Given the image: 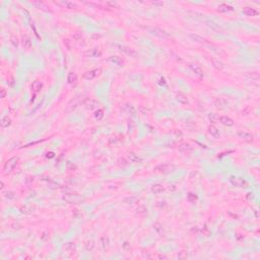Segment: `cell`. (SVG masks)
<instances>
[{
	"mask_svg": "<svg viewBox=\"0 0 260 260\" xmlns=\"http://www.w3.org/2000/svg\"><path fill=\"white\" fill-rule=\"evenodd\" d=\"M189 68L194 72V74L197 76V77H199V78L203 77V75H204L203 70H202V68L198 64H196V63H190V64H189Z\"/></svg>",
	"mask_w": 260,
	"mask_h": 260,
	"instance_id": "cell-10",
	"label": "cell"
},
{
	"mask_svg": "<svg viewBox=\"0 0 260 260\" xmlns=\"http://www.w3.org/2000/svg\"><path fill=\"white\" fill-rule=\"evenodd\" d=\"M67 81H68V83L71 84V86H75V84L77 83V75H76V73H74V72H70L67 76Z\"/></svg>",
	"mask_w": 260,
	"mask_h": 260,
	"instance_id": "cell-22",
	"label": "cell"
},
{
	"mask_svg": "<svg viewBox=\"0 0 260 260\" xmlns=\"http://www.w3.org/2000/svg\"><path fill=\"white\" fill-rule=\"evenodd\" d=\"M228 105H229V103L226 99L218 98L214 100V106H216L218 109H225V108H227Z\"/></svg>",
	"mask_w": 260,
	"mask_h": 260,
	"instance_id": "cell-12",
	"label": "cell"
},
{
	"mask_svg": "<svg viewBox=\"0 0 260 260\" xmlns=\"http://www.w3.org/2000/svg\"><path fill=\"white\" fill-rule=\"evenodd\" d=\"M90 55L92 57H95V58H97V57H100L101 55H102V51L99 50L98 48H95V49H92V50L90 51Z\"/></svg>",
	"mask_w": 260,
	"mask_h": 260,
	"instance_id": "cell-33",
	"label": "cell"
},
{
	"mask_svg": "<svg viewBox=\"0 0 260 260\" xmlns=\"http://www.w3.org/2000/svg\"><path fill=\"white\" fill-rule=\"evenodd\" d=\"M178 148H179V152H184V154H188V152H192V149H193V147L189 143H182V144H180Z\"/></svg>",
	"mask_w": 260,
	"mask_h": 260,
	"instance_id": "cell-20",
	"label": "cell"
},
{
	"mask_svg": "<svg viewBox=\"0 0 260 260\" xmlns=\"http://www.w3.org/2000/svg\"><path fill=\"white\" fill-rule=\"evenodd\" d=\"M144 30H145L149 35L156 37V38H159V39H163V40H165V39L170 38L169 33H167L166 31L163 30V29L158 28V26H146V28H144Z\"/></svg>",
	"mask_w": 260,
	"mask_h": 260,
	"instance_id": "cell-1",
	"label": "cell"
},
{
	"mask_svg": "<svg viewBox=\"0 0 260 260\" xmlns=\"http://www.w3.org/2000/svg\"><path fill=\"white\" fill-rule=\"evenodd\" d=\"M106 4L108 6H110V8H114V7L118 8V3H117V2H115V1H109V2H107Z\"/></svg>",
	"mask_w": 260,
	"mask_h": 260,
	"instance_id": "cell-42",
	"label": "cell"
},
{
	"mask_svg": "<svg viewBox=\"0 0 260 260\" xmlns=\"http://www.w3.org/2000/svg\"><path fill=\"white\" fill-rule=\"evenodd\" d=\"M173 167H171L170 165H159V166L154 167V170L156 171V172H160V173H166L169 172L170 169H172Z\"/></svg>",
	"mask_w": 260,
	"mask_h": 260,
	"instance_id": "cell-19",
	"label": "cell"
},
{
	"mask_svg": "<svg viewBox=\"0 0 260 260\" xmlns=\"http://www.w3.org/2000/svg\"><path fill=\"white\" fill-rule=\"evenodd\" d=\"M42 88H43V83L41 81H39V80H36V81H34V83H33V86H32L33 92H35V95L38 94V92H40L41 90H42Z\"/></svg>",
	"mask_w": 260,
	"mask_h": 260,
	"instance_id": "cell-27",
	"label": "cell"
},
{
	"mask_svg": "<svg viewBox=\"0 0 260 260\" xmlns=\"http://www.w3.org/2000/svg\"><path fill=\"white\" fill-rule=\"evenodd\" d=\"M17 163H18V158H16V156H13V158L9 159V160L5 163V165H4V168H3L4 174H9V173H11L12 171H13V169L16 167Z\"/></svg>",
	"mask_w": 260,
	"mask_h": 260,
	"instance_id": "cell-3",
	"label": "cell"
},
{
	"mask_svg": "<svg viewBox=\"0 0 260 260\" xmlns=\"http://www.w3.org/2000/svg\"><path fill=\"white\" fill-rule=\"evenodd\" d=\"M101 72H102V70L101 69L88 70V71H86V73L83 74V77L86 78V79H88V80H92V79H94V78H96L97 76L100 75Z\"/></svg>",
	"mask_w": 260,
	"mask_h": 260,
	"instance_id": "cell-9",
	"label": "cell"
},
{
	"mask_svg": "<svg viewBox=\"0 0 260 260\" xmlns=\"http://www.w3.org/2000/svg\"><path fill=\"white\" fill-rule=\"evenodd\" d=\"M84 106L88 110L92 111V110H96L99 106V103L97 102L96 100H92V99H88V100L84 102Z\"/></svg>",
	"mask_w": 260,
	"mask_h": 260,
	"instance_id": "cell-11",
	"label": "cell"
},
{
	"mask_svg": "<svg viewBox=\"0 0 260 260\" xmlns=\"http://www.w3.org/2000/svg\"><path fill=\"white\" fill-rule=\"evenodd\" d=\"M4 197L8 198V199H14L16 197V194L13 192V191H7V192H4Z\"/></svg>",
	"mask_w": 260,
	"mask_h": 260,
	"instance_id": "cell-38",
	"label": "cell"
},
{
	"mask_svg": "<svg viewBox=\"0 0 260 260\" xmlns=\"http://www.w3.org/2000/svg\"><path fill=\"white\" fill-rule=\"evenodd\" d=\"M208 118H209V120H211L212 122H214L216 120H218V117L216 116V114H209L208 115Z\"/></svg>",
	"mask_w": 260,
	"mask_h": 260,
	"instance_id": "cell-45",
	"label": "cell"
},
{
	"mask_svg": "<svg viewBox=\"0 0 260 260\" xmlns=\"http://www.w3.org/2000/svg\"><path fill=\"white\" fill-rule=\"evenodd\" d=\"M22 46L24 49H31L32 48V40L29 36H24L22 37Z\"/></svg>",
	"mask_w": 260,
	"mask_h": 260,
	"instance_id": "cell-26",
	"label": "cell"
},
{
	"mask_svg": "<svg viewBox=\"0 0 260 260\" xmlns=\"http://www.w3.org/2000/svg\"><path fill=\"white\" fill-rule=\"evenodd\" d=\"M230 182L233 184V186L238 187V188H243V187H246L247 185H248L245 180H243V179H241V178H237V177H235V176L230 177Z\"/></svg>",
	"mask_w": 260,
	"mask_h": 260,
	"instance_id": "cell-5",
	"label": "cell"
},
{
	"mask_svg": "<svg viewBox=\"0 0 260 260\" xmlns=\"http://www.w3.org/2000/svg\"><path fill=\"white\" fill-rule=\"evenodd\" d=\"M202 233H203L204 235H205V236H209L210 235V232H209V230H208L207 228H206V226H204V228H203V230H202Z\"/></svg>",
	"mask_w": 260,
	"mask_h": 260,
	"instance_id": "cell-47",
	"label": "cell"
},
{
	"mask_svg": "<svg viewBox=\"0 0 260 260\" xmlns=\"http://www.w3.org/2000/svg\"><path fill=\"white\" fill-rule=\"evenodd\" d=\"M165 190V188L163 187V185L161 184H154V186L152 187V192L154 193V194H160L163 191Z\"/></svg>",
	"mask_w": 260,
	"mask_h": 260,
	"instance_id": "cell-30",
	"label": "cell"
},
{
	"mask_svg": "<svg viewBox=\"0 0 260 260\" xmlns=\"http://www.w3.org/2000/svg\"><path fill=\"white\" fill-rule=\"evenodd\" d=\"M205 24L210 29V30L213 31V32H216V33H225L224 28H222L220 24H218L216 22H212V20H206Z\"/></svg>",
	"mask_w": 260,
	"mask_h": 260,
	"instance_id": "cell-8",
	"label": "cell"
},
{
	"mask_svg": "<svg viewBox=\"0 0 260 260\" xmlns=\"http://www.w3.org/2000/svg\"><path fill=\"white\" fill-rule=\"evenodd\" d=\"M250 110H251V107L250 106H247L246 107V109H245V110H243V115H248L249 114V112H250Z\"/></svg>",
	"mask_w": 260,
	"mask_h": 260,
	"instance_id": "cell-48",
	"label": "cell"
},
{
	"mask_svg": "<svg viewBox=\"0 0 260 260\" xmlns=\"http://www.w3.org/2000/svg\"><path fill=\"white\" fill-rule=\"evenodd\" d=\"M159 258H161V259H167V256H165V255H159Z\"/></svg>",
	"mask_w": 260,
	"mask_h": 260,
	"instance_id": "cell-53",
	"label": "cell"
},
{
	"mask_svg": "<svg viewBox=\"0 0 260 260\" xmlns=\"http://www.w3.org/2000/svg\"><path fill=\"white\" fill-rule=\"evenodd\" d=\"M94 116H95V118H96L97 120H102L103 117H104V111H103V110L96 111V112H95V114H94Z\"/></svg>",
	"mask_w": 260,
	"mask_h": 260,
	"instance_id": "cell-36",
	"label": "cell"
},
{
	"mask_svg": "<svg viewBox=\"0 0 260 260\" xmlns=\"http://www.w3.org/2000/svg\"><path fill=\"white\" fill-rule=\"evenodd\" d=\"M210 61H211L212 65H213V67L216 68V69H218V70H222L224 69L225 65H224V63L220 60V59H216V58L211 57V58H210Z\"/></svg>",
	"mask_w": 260,
	"mask_h": 260,
	"instance_id": "cell-18",
	"label": "cell"
},
{
	"mask_svg": "<svg viewBox=\"0 0 260 260\" xmlns=\"http://www.w3.org/2000/svg\"><path fill=\"white\" fill-rule=\"evenodd\" d=\"M196 200H197V196H196L195 194H192V193H190V194L188 195V201L195 202Z\"/></svg>",
	"mask_w": 260,
	"mask_h": 260,
	"instance_id": "cell-41",
	"label": "cell"
},
{
	"mask_svg": "<svg viewBox=\"0 0 260 260\" xmlns=\"http://www.w3.org/2000/svg\"><path fill=\"white\" fill-rule=\"evenodd\" d=\"M11 228L13 229V230H19V229L22 228V225L18 224V222H14V224L11 225Z\"/></svg>",
	"mask_w": 260,
	"mask_h": 260,
	"instance_id": "cell-44",
	"label": "cell"
},
{
	"mask_svg": "<svg viewBox=\"0 0 260 260\" xmlns=\"http://www.w3.org/2000/svg\"><path fill=\"white\" fill-rule=\"evenodd\" d=\"M94 247H95V243L92 240H88L86 242V249L88 251H92Z\"/></svg>",
	"mask_w": 260,
	"mask_h": 260,
	"instance_id": "cell-34",
	"label": "cell"
},
{
	"mask_svg": "<svg viewBox=\"0 0 260 260\" xmlns=\"http://www.w3.org/2000/svg\"><path fill=\"white\" fill-rule=\"evenodd\" d=\"M115 47L116 48H118L119 51H121V52H123L124 54L128 55V56L132 57V58H136L137 57V52H136L134 49L132 48H129V47H126V46H121V45H115Z\"/></svg>",
	"mask_w": 260,
	"mask_h": 260,
	"instance_id": "cell-4",
	"label": "cell"
},
{
	"mask_svg": "<svg viewBox=\"0 0 260 260\" xmlns=\"http://www.w3.org/2000/svg\"><path fill=\"white\" fill-rule=\"evenodd\" d=\"M10 43L12 44V46L14 47V48H17L18 47V39L16 36H13L12 35L11 37H10Z\"/></svg>",
	"mask_w": 260,
	"mask_h": 260,
	"instance_id": "cell-37",
	"label": "cell"
},
{
	"mask_svg": "<svg viewBox=\"0 0 260 260\" xmlns=\"http://www.w3.org/2000/svg\"><path fill=\"white\" fill-rule=\"evenodd\" d=\"M63 249H64V251L66 253H68V254H74L76 252V246L74 243H66L64 247H63Z\"/></svg>",
	"mask_w": 260,
	"mask_h": 260,
	"instance_id": "cell-16",
	"label": "cell"
},
{
	"mask_svg": "<svg viewBox=\"0 0 260 260\" xmlns=\"http://www.w3.org/2000/svg\"><path fill=\"white\" fill-rule=\"evenodd\" d=\"M41 239H42V240H44V241L48 240V239H49V232H48V231H44V232H43V234L41 235Z\"/></svg>",
	"mask_w": 260,
	"mask_h": 260,
	"instance_id": "cell-40",
	"label": "cell"
},
{
	"mask_svg": "<svg viewBox=\"0 0 260 260\" xmlns=\"http://www.w3.org/2000/svg\"><path fill=\"white\" fill-rule=\"evenodd\" d=\"M46 156L48 159H52V158H54L55 156V154L53 152H47V154H46Z\"/></svg>",
	"mask_w": 260,
	"mask_h": 260,
	"instance_id": "cell-49",
	"label": "cell"
},
{
	"mask_svg": "<svg viewBox=\"0 0 260 260\" xmlns=\"http://www.w3.org/2000/svg\"><path fill=\"white\" fill-rule=\"evenodd\" d=\"M0 188H1V189H3V188H4V183L2 182V181H1V187H0Z\"/></svg>",
	"mask_w": 260,
	"mask_h": 260,
	"instance_id": "cell-54",
	"label": "cell"
},
{
	"mask_svg": "<svg viewBox=\"0 0 260 260\" xmlns=\"http://www.w3.org/2000/svg\"><path fill=\"white\" fill-rule=\"evenodd\" d=\"M0 92H1V96H0V98H1V99L5 98V96H6V90H4V88H1V90H0Z\"/></svg>",
	"mask_w": 260,
	"mask_h": 260,
	"instance_id": "cell-51",
	"label": "cell"
},
{
	"mask_svg": "<svg viewBox=\"0 0 260 260\" xmlns=\"http://www.w3.org/2000/svg\"><path fill=\"white\" fill-rule=\"evenodd\" d=\"M0 125H1V127H3V128H7V127H9L10 125H11V119H10L8 116L2 117L1 120H0Z\"/></svg>",
	"mask_w": 260,
	"mask_h": 260,
	"instance_id": "cell-23",
	"label": "cell"
},
{
	"mask_svg": "<svg viewBox=\"0 0 260 260\" xmlns=\"http://www.w3.org/2000/svg\"><path fill=\"white\" fill-rule=\"evenodd\" d=\"M177 100L179 101V102L181 103V104H188L189 101L188 99H187V97L185 96L184 94H182V92H179L178 95H177Z\"/></svg>",
	"mask_w": 260,
	"mask_h": 260,
	"instance_id": "cell-31",
	"label": "cell"
},
{
	"mask_svg": "<svg viewBox=\"0 0 260 260\" xmlns=\"http://www.w3.org/2000/svg\"><path fill=\"white\" fill-rule=\"evenodd\" d=\"M174 133L176 134L177 136H182L183 135L182 131H181V130H179V129H175L174 130Z\"/></svg>",
	"mask_w": 260,
	"mask_h": 260,
	"instance_id": "cell-50",
	"label": "cell"
},
{
	"mask_svg": "<svg viewBox=\"0 0 260 260\" xmlns=\"http://www.w3.org/2000/svg\"><path fill=\"white\" fill-rule=\"evenodd\" d=\"M73 38L75 39L76 41H79L80 39H81V35H80V34H77V33H76V34L73 36Z\"/></svg>",
	"mask_w": 260,
	"mask_h": 260,
	"instance_id": "cell-52",
	"label": "cell"
},
{
	"mask_svg": "<svg viewBox=\"0 0 260 260\" xmlns=\"http://www.w3.org/2000/svg\"><path fill=\"white\" fill-rule=\"evenodd\" d=\"M154 231L158 233H161L163 231V227L160 222H156V224L154 225Z\"/></svg>",
	"mask_w": 260,
	"mask_h": 260,
	"instance_id": "cell-39",
	"label": "cell"
},
{
	"mask_svg": "<svg viewBox=\"0 0 260 260\" xmlns=\"http://www.w3.org/2000/svg\"><path fill=\"white\" fill-rule=\"evenodd\" d=\"M128 112L132 115V116H135V113H136L135 112V109H134V107L131 106V105H130V106H128Z\"/></svg>",
	"mask_w": 260,
	"mask_h": 260,
	"instance_id": "cell-43",
	"label": "cell"
},
{
	"mask_svg": "<svg viewBox=\"0 0 260 260\" xmlns=\"http://www.w3.org/2000/svg\"><path fill=\"white\" fill-rule=\"evenodd\" d=\"M136 211H137V214L138 216H145L146 214H147V208L144 207V206H139V207L136 209Z\"/></svg>",
	"mask_w": 260,
	"mask_h": 260,
	"instance_id": "cell-32",
	"label": "cell"
},
{
	"mask_svg": "<svg viewBox=\"0 0 260 260\" xmlns=\"http://www.w3.org/2000/svg\"><path fill=\"white\" fill-rule=\"evenodd\" d=\"M59 4L62 5L63 7L68 8V9H75V8H77V5L74 2H71V1H62Z\"/></svg>",
	"mask_w": 260,
	"mask_h": 260,
	"instance_id": "cell-28",
	"label": "cell"
},
{
	"mask_svg": "<svg viewBox=\"0 0 260 260\" xmlns=\"http://www.w3.org/2000/svg\"><path fill=\"white\" fill-rule=\"evenodd\" d=\"M207 131H208V133H209L210 135L212 136V137L220 138V131H218V129L216 128V126H213V125H210V126H208Z\"/></svg>",
	"mask_w": 260,
	"mask_h": 260,
	"instance_id": "cell-21",
	"label": "cell"
},
{
	"mask_svg": "<svg viewBox=\"0 0 260 260\" xmlns=\"http://www.w3.org/2000/svg\"><path fill=\"white\" fill-rule=\"evenodd\" d=\"M111 63L115 65H118V66H123L124 64V59L122 57H119V56H110L108 59Z\"/></svg>",
	"mask_w": 260,
	"mask_h": 260,
	"instance_id": "cell-13",
	"label": "cell"
},
{
	"mask_svg": "<svg viewBox=\"0 0 260 260\" xmlns=\"http://www.w3.org/2000/svg\"><path fill=\"white\" fill-rule=\"evenodd\" d=\"M237 135H238V137L240 138V139L244 140V141L246 142H251L253 140V138H254V136L252 135L251 133H249V132L247 131H244V130H240V131L237 132Z\"/></svg>",
	"mask_w": 260,
	"mask_h": 260,
	"instance_id": "cell-7",
	"label": "cell"
},
{
	"mask_svg": "<svg viewBox=\"0 0 260 260\" xmlns=\"http://www.w3.org/2000/svg\"><path fill=\"white\" fill-rule=\"evenodd\" d=\"M243 13L246 14L247 16H257L259 14V12L257 11L255 8H252V7L247 6V7L243 8Z\"/></svg>",
	"mask_w": 260,
	"mask_h": 260,
	"instance_id": "cell-15",
	"label": "cell"
},
{
	"mask_svg": "<svg viewBox=\"0 0 260 260\" xmlns=\"http://www.w3.org/2000/svg\"><path fill=\"white\" fill-rule=\"evenodd\" d=\"M81 103V100H80L79 98H74L73 100L71 101V102L69 103V104L67 105V107H66V113H71L73 112L74 110H75L76 108L78 107V105Z\"/></svg>",
	"mask_w": 260,
	"mask_h": 260,
	"instance_id": "cell-6",
	"label": "cell"
},
{
	"mask_svg": "<svg viewBox=\"0 0 260 260\" xmlns=\"http://www.w3.org/2000/svg\"><path fill=\"white\" fill-rule=\"evenodd\" d=\"M123 201H124V203L126 204H135L137 203L138 201H139V199H138L137 197H135V196H128V197H125L124 199H123Z\"/></svg>",
	"mask_w": 260,
	"mask_h": 260,
	"instance_id": "cell-29",
	"label": "cell"
},
{
	"mask_svg": "<svg viewBox=\"0 0 260 260\" xmlns=\"http://www.w3.org/2000/svg\"><path fill=\"white\" fill-rule=\"evenodd\" d=\"M218 10L220 12H229V11H233L234 10V7L231 5H228V4H220V5H218Z\"/></svg>",
	"mask_w": 260,
	"mask_h": 260,
	"instance_id": "cell-25",
	"label": "cell"
},
{
	"mask_svg": "<svg viewBox=\"0 0 260 260\" xmlns=\"http://www.w3.org/2000/svg\"><path fill=\"white\" fill-rule=\"evenodd\" d=\"M32 4L34 6H36L37 8H48V6L42 1H34V2H32Z\"/></svg>",
	"mask_w": 260,
	"mask_h": 260,
	"instance_id": "cell-35",
	"label": "cell"
},
{
	"mask_svg": "<svg viewBox=\"0 0 260 260\" xmlns=\"http://www.w3.org/2000/svg\"><path fill=\"white\" fill-rule=\"evenodd\" d=\"M117 142H118V139H117V137H111L110 139H109V144H110V145H111V144H113V143L116 144Z\"/></svg>",
	"mask_w": 260,
	"mask_h": 260,
	"instance_id": "cell-46",
	"label": "cell"
},
{
	"mask_svg": "<svg viewBox=\"0 0 260 260\" xmlns=\"http://www.w3.org/2000/svg\"><path fill=\"white\" fill-rule=\"evenodd\" d=\"M218 121H220L222 124L226 125V126H233L234 125V120L232 118L228 116H220L218 117Z\"/></svg>",
	"mask_w": 260,
	"mask_h": 260,
	"instance_id": "cell-14",
	"label": "cell"
},
{
	"mask_svg": "<svg viewBox=\"0 0 260 260\" xmlns=\"http://www.w3.org/2000/svg\"><path fill=\"white\" fill-rule=\"evenodd\" d=\"M63 199L69 204H80L83 201H86V198L82 197L81 195L76 194V193H68L63 196Z\"/></svg>",
	"mask_w": 260,
	"mask_h": 260,
	"instance_id": "cell-2",
	"label": "cell"
},
{
	"mask_svg": "<svg viewBox=\"0 0 260 260\" xmlns=\"http://www.w3.org/2000/svg\"><path fill=\"white\" fill-rule=\"evenodd\" d=\"M189 38H190L192 41H194V42H196V43H201V44H204V43H206V40H205V39L202 38V37H201V36H199V35L190 34V35H189Z\"/></svg>",
	"mask_w": 260,
	"mask_h": 260,
	"instance_id": "cell-24",
	"label": "cell"
},
{
	"mask_svg": "<svg viewBox=\"0 0 260 260\" xmlns=\"http://www.w3.org/2000/svg\"><path fill=\"white\" fill-rule=\"evenodd\" d=\"M127 156H128V160L131 163H141L142 162V159L140 158V156H138V154H136L135 152H129L128 154H127Z\"/></svg>",
	"mask_w": 260,
	"mask_h": 260,
	"instance_id": "cell-17",
	"label": "cell"
}]
</instances>
